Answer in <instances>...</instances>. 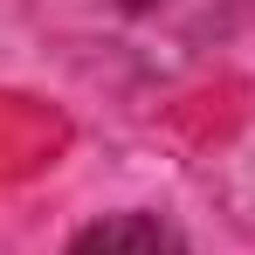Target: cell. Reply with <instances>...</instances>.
<instances>
[{
	"label": "cell",
	"instance_id": "cell-1",
	"mask_svg": "<svg viewBox=\"0 0 255 255\" xmlns=\"http://www.w3.org/2000/svg\"><path fill=\"white\" fill-rule=\"evenodd\" d=\"M62 255H186V249H179V235H172L159 214H104Z\"/></svg>",
	"mask_w": 255,
	"mask_h": 255
},
{
	"label": "cell",
	"instance_id": "cell-2",
	"mask_svg": "<svg viewBox=\"0 0 255 255\" xmlns=\"http://www.w3.org/2000/svg\"><path fill=\"white\" fill-rule=\"evenodd\" d=\"M125 7H152V0H125Z\"/></svg>",
	"mask_w": 255,
	"mask_h": 255
}]
</instances>
